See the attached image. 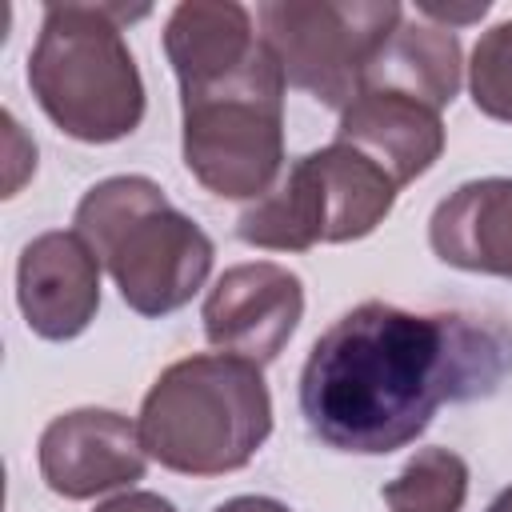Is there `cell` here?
Wrapping results in <instances>:
<instances>
[{
	"mask_svg": "<svg viewBox=\"0 0 512 512\" xmlns=\"http://www.w3.org/2000/svg\"><path fill=\"white\" fill-rule=\"evenodd\" d=\"M512 376V332L488 316L364 300L332 320L300 368V412L336 452L388 456L440 404L492 396Z\"/></svg>",
	"mask_w": 512,
	"mask_h": 512,
	"instance_id": "6da1fadb",
	"label": "cell"
},
{
	"mask_svg": "<svg viewBox=\"0 0 512 512\" xmlns=\"http://www.w3.org/2000/svg\"><path fill=\"white\" fill-rule=\"evenodd\" d=\"M148 8L48 4L28 52V88L44 116L80 144H116L144 120V80L124 20Z\"/></svg>",
	"mask_w": 512,
	"mask_h": 512,
	"instance_id": "7a4b0ae2",
	"label": "cell"
},
{
	"mask_svg": "<svg viewBox=\"0 0 512 512\" xmlns=\"http://www.w3.org/2000/svg\"><path fill=\"white\" fill-rule=\"evenodd\" d=\"M140 444L168 472H240L272 436V396L260 364L196 352L168 364L140 404Z\"/></svg>",
	"mask_w": 512,
	"mask_h": 512,
	"instance_id": "3957f363",
	"label": "cell"
},
{
	"mask_svg": "<svg viewBox=\"0 0 512 512\" xmlns=\"http://www.w3.org/2000/svg\"><path fill=\"white\" fill-rule=\"evenodd\" d=\"M72 224L116 280L120 300L148 320L184 308L208 284L216 260L208 232L148 176H108L92 184Z\"/></svg>",
	"mask_w": 512,
	"mask_h": 512,
	"instance_id": "277c9868",
	"label": "cell"
},
{
	"mask_svg": "<svg viewBox=\"0 0 512 512\" xmlns=\"http://www.w3.org/2000/svg\"><path fill=\"white\" fill-rule=\"evenodd\" d=\"M284 68L260 48L232 72L180 88L184 168L224 200H260L284 172Z\"/></svg>",
	"mask_w": 512,
	"mask_h": 512,
	"instance_id": "5b68a950",
	"label": "cell"
},
{
	"mask_svg": "<svg viewBox=\"0 0 512 512\" xmlns=\"http://www.w3.org/2000/svg\"><path fill=\"white\" fill-rule=\"evenodd\" d=\"M396 184L384 168L348 144H328L292 160L272 192L236 216V236L268 252H308L316 244L364 240L396 204Z\"/></svg>",
	"mask_w": 512,
	"mask_h": 512,
	"instance_id": "8992f818",
	"label": "cell"
},
{
	"mask_svg": "<svg viewBox=\"0 0 512 512\" xmlns=\"http://www.w3.org/2000/svg\"><path fill=\"white\" fill-rule=\"evenodd\" d=\"M400 20L396 0H268L256 8L260 40L280 60L284 80L340 112Z\"/></svg>",
	"mask_w": 512,
	"mask_h": 512,
	"instance_id": "52a82bcc",
	"label": "cell"
},
{
	"mask_svg": "<svg viewBox=\"0 0 512 512\" xmlns=\"http://www.w3.org/2000/svg\"><path fill=\"white\" fill-rule=\"evenodd\" d=\"M300 316H304V284L292 268L272 260H248L224 268L200 308L208 344L228 356H244L260 368L284 352Z\"/></svg>",
	"mask_w": 512,
	"mask_h": 512,
	"instance_id": "ba28073f",
	"label": "cell"
},
{
	"mask_svg": "<svg viewBox=\"0 0 512 512\" xmlns=\"http://www.w3.org/2000/svg\"><path fill=\"white\" fill-rule=\"evenodd\" d=\"M44 484L64 500H92L144 476L140 428L112 408H72L48 420L36 444Z\"/></svg>",
	"mask_w": 512,
	"mask_h": 512,
	"instance_id": "9c48e42d",
	"label": "cell"
},
{
	"mask_svg": "<svg viewBox=\"0 0 512 512\" xmlns=\"http://www.w3.org/2000/svg\"><path fill=\"white\" fill-rule=\"evenodd\" d=\"M16 304L40 340H76L100 312V260L72 232H40L16 260Z\"/></svg>",
	"mask_w": 512,
	"mask_h": 512,
	"instance_id": "30bf717a",
	"label": "cell"
},
{
	"mask_svg": "<svg viewBox=\"0 0 512 512\" xmlns=\"http://www.w3.org/2000/svg\"><path fill=\"white\" fill-rule=\"evenodd\" d=\"M336 144L356 148L376 168H384L396 188H404L440 160L444 120L432 104L416 96L392 88H360L340 112Z\"/></svg>",
	"mask_w": 512,
	"mask_h": 512,
	"instance_id": "8fae6325",
	"label": "cell"
},
{
	"mask_svg": "<svg viewBox=\"0 0 512 512\" xmlns=\"http://www.w3.org/2000/svg\"><path fill=\"white\" fill-rule=\"evenodd\" d=\"M428 244L436 260L460 272L512 280V176H484L448 192L428 220Z\"/></svg>",
	"mask_w": 512,
	"mask_h": 512,
	"instance_id": "7c38bea8",
	"label": "cell"
},
{
	"mask_svg": "<svg viewBox=\"0 0 512 512\" xmlns=\"http://www.w3.org/2000/svg\"><path fill=\"white\" fill-rule=\"evenodd\" d=\"M256 48L260 32L252 28V12L236 0H184L168 12L164 56L180 88H196L240 68Z\"/></svg>",
	"mask_w": 512,
	"mask_h": 512,
	"instance_id": "4fadbf2b",
	"label": "cell"
},
{
	"mask_svg": "<svg viewBox=\"0 0 512 512\" xmlns=\"http://www.w3.org/2000/svg\"><path fill=\"white\" fill-rule=\"evenodd\" d=\"M460 76H464V60H460L456 32L432 24L416 12V16H404L396 24V32L384 40V48L368 64L360 88H392V92L416 96L440 112L456 100Z\"/></svg>",
	"mask_w": 512,
	"mask_h": 512,
	"instance_id": "5bb4252c",
	"label": "cell"
},
{
	"mask_svg": "<svg viewBox=\"0 0 512 512\" xmlns=\"http://www.w3.org/2000/svg\"><path fill=\"white\" fill-rule=\"evenodd\" d=\"M464 500H468V464L452 448L416 452L384 484V504L392 512H460Z\"/></svg>",
	"mask_w": 512,
	"mask_h": 512,
	"instance_id": "9a60e30c",
	"label": "cell"
},
{
	"mask_svg": "<svg viewBox=\"0 0 512 512\" xmlns=\"http://www.w3.org/2000/svg\"><path fill=\"white\" fill-rule=\"evenodd\" d=\"M468 92L484 116L512 124V20L492 24L476 40L468 64Z\"/></svg>",
	"mask_w": 512,
	"mask_h": 512,
	"instance_id": "2e32d148",
	"label": "cell"
},
{
	"mask_svg": "<svg viewBox=\"0 0 512 512\" xmlns=\"http://www.w3.org/2000/svg\"><path fill=\"white\" fill-rule=\"evenodd\" d=\"M92 512H176V504L164 500L160 492H120V496L96 504Z\"/></svg>",
	"mask_w": 512,
	"mask_h": 512,
	"instance_id": "e0dca14e",
	"label": "cell"
},
{
	"mask_svg": "<svg viewBox=\"0 0 512 512\" xmlns=\"http://www.w3.org/2000/svg\"><path fill=\"white\" fill-rule=\"evenodd\" d=\"M212 512H288V504H280L272 496H232Z\"/></svg>",
	"mask_w": 512,
	"mask_h": 512,
	"instance_id": "ac0fdd59",
	"label": "cell"
},
{
	"mask_svg": "<svg viewBox=\"0 0 512 512\" xmlns=\"http://www.w3.org/2000/svg\"><path fill=\"white\" fill-rule=\"evenodd\" d=\"M484 512H512V488H504V492H500Z\"/></svg>",
	"mask_w": 512,
	"mask_h": 512,
	"instance_id": "d6986e66",
	"label": "cell"
}]
</instances>
